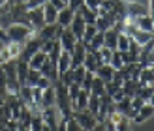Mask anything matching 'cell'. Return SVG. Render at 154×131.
Here are the masks:
<instances>
[{"label": "cell", "instance_id": "cell-44", "mask_svg": "<svg viewBox=\"0 0 154 131\" xmlns=\"http://www.w3.org/2000/svg\"><path fill=\"white\" fill-rule=\"evenodd\" d=\"M149 103H150V105H152V107H154V94H152V96H150V99H149Z\"/></svg>", "mask_w": 154, "mask_h": 131}, {"label": "cell", "instance_id": "cell-28", "mask_svg": "<svg viewBox=\"0 0 154 131\" xmlns=\"http://www.w3.org/2000/svg\"><path fill=\"white\" fill-rule=\"evenodd\" d=\"M98 34V28L94 26V25H87V28H85V32H83V36H81V40L79 41H83L85 45H88L90 43V40Z\"/></svg>", "mask_w": 154, "mask_h": 131}, {"label": "cell", "instance_id": "cell-27", "mask_svg": "<svg viewBox=\"0 0 154 131\" xmlns=\"http://www.w3.org/2000/svg\"><path fill=\"white\" fill-rule=\"evenodd\" d=\"M102 47H103V32H100V30H98V34L90 40V43L87 45V49L88 51H100Z\"/></svg>", "mask_w": 154, "mask_h": 131}, {"label": "cell", "instance_id": "cell-18", "mask_svg": "<svg viewBox=\"0 0 154 131\" xmlns=\"http://www.w3.org/2000/svg\"><path fill=\"white\" fill-rule=\"evenodd\" d=\"M88 96H90V92L85 90V88H81L79 96L75 97V101H72V109H73V111H83V109H87V105H88Z\"/></svg>", "mask_w": 154, "mask_h": 131}, {"label": "cell", "instance_id": "cell-9", "mask_svg": "<svg viewBox=\"0 0 154 131\" xmlns=\"http://www.w3.org/2000/svg\"><path fill=\"white\" fill-rule=\"evenodd\" d=\"M28 22L34 30H40L45 25V19H43V10L42 7H34V10H28Z\"/></svg>", "mask_w": 154, "mask_h": 131}, {"label": "cell", "instance_id": "cell-13", "mask_svg": "<svg viewBox=\"0 0 154 131\" xmlns=\"http://www.w3.org/2000/svg\"><path fill=\"white\" fill-rule=\"evenodd\" d=\"M72 30V32L81 40V36H83V32H85V28H87V22H85V19H83V15L79 13V11H75V15H73V21H72V25L68 26Z\"/></svg>", "mask_w": 154, "mask_h": 131}, {"label": "cell", "instance_id": "cell-1", "mask_svg": "<svg viewBox=\"0 0 154 131\" xmlns=\"http://www.w3.org/2000/svg\"><path fill=\"white\" fill-rule=\"evenodd\" d=\"M6 34H8V41L25 43L36 34V30L30 25H25V22H11L10 26H6Z\"/></svg>", "mask_w": 154, "mask_h": 131}, {"label": "cell", "instance_id": "cell-19", "mask_svg": "<svg viewBox=\"0 0 154 131\" xmlns=\"http://www.w3.org/2000/svg\"><path fill=\"white\" fill-rule=\"evenodd\" d=\"M49 60V56H47V52H43V51H38V52H34L32 56L28 58V67H32V69H40L45 62Z\"/></svg>", "mask_w": 154, "mask_h": 131}, {"label": "cell", "instance_id": "cell-14", "mask_svg": "<svg viewBox=\"0 0 154 131\" xmlns=\"http://www.w3.org/2000/svg\"><path fill=\"white\" fill-rule=\"evenodd\" d=\"M137 81H139L141 86H145V84L154 86V66H145V67H141L139 75H137Z\"/></svg>", "mask_w": 154, "mask_h": 131}, {"label": "cell", "instance_id": "cell-20", "mask_svg": "<svg viewBox=\"0 0 154 131\" xmlns=\"http://www.w3.org/2000/svg\"><path fill=\"white\" fill-rule=\"evenodd\" d=\"M134 22H135V26L139 28V30H147V32H154V21H152V17L147 13V15H141V17H137V19H134Z\"/></svg>", "mask_w": 154, "mask_h": 131}, {"label": "cell", "instance_id": "cell-46", "mask_svg": "<svg viewBox=\"0 0 154 131\" xmlns=\"http://www.w3.org/2000/svg\"><path fill=\"white\" fill-rule=\"evenodd\" d=\"M62 2H64V4H68V0H62Z\"/></svg>", "mask_w": 154, "mask_h": 131}, {"label": "cell", "instance_id": "cell-29", "mask_svg": "<svg viewBox=\"0 0 154 131\" xmlns=\"http://www.w3.org/2000/svg\"><path fill=\"white\" fill-rule=\"evenodd\" d=\"M109 66L113 67V69H122L126 64H124V60H122V55H120V51H117L115 49L113 51V55H111V62H109Z\"/></svg>", "mask_w": 154, "mask_h": 131}, {"label": "cell", "instance_id": "cell-30", "mask_svg": "<svg viewBox=\"0 0 154 131\" xmlns=\"http://www.w3.org/2000/svg\"><path fill=\"white\" fill-rule=\"evenodd\" d=\"M120 55H122V60H124V64L139 62V52H135V51H120Z\"/></svg>", "mask_w": 154, "mask_h": 131}, {"label": "cell", "instance_id": "cell-10", "mask_svg": "<svg viewBox=\"0 0 154 131\" xmlns=\"http://www.w3.org/2000/svg\"><path fill=\"white\" fill-rule=\"evenodd\" d=\"M152 114H154V107L147 101L141 109H137V112H135V116L132 118V122H134V124H143V122H147Z\"/></svg>", "mask_w": 154, "mask_h": 131}, {"label": "cell", "instance_id": "cell-8", "mask_svg": "<svg viewBox=\"0 0 154 131\" xmlns=\"http://www.w3.org/2000/svg\"><path fill=\"white\" fill-rule=\"evenodd\" d=\"M83 66L87 71H92V73H96V69L102 66V62H100V56H98V51H88L87 49V56H85L83 60Z\"/></svg>", "mask_w": 154, "mask_h": 131}, {"label": "cell", "instance_id": "cell-23", "mask_svg": "<svg viewBox=\"0 0 154 131\" xmlns=\"http://www.w3.org/2000/svg\"><path fill=\"white\" fill-rule=\"evenodd\" d=\"M105 92V81L100 79V77L94 73V79H92V84H90V94L94 96H102Z\"/></svg>", "mask_w": 154, "mask_h": 131}, {"label": "cell", "instance_id": "cell-35", "mask_svg": "<svg viewBox=\"0 0 154 131\" xmlns=\"http://www.w3.org/2000/svg\"><path fill=\"white\" fill-rule=\"evenodd\" d=\"M111 55H113V51L109 47H102L98 51V56H100V62L102 64H109L111 62Z\"/></svg>", "mask_w": 154, "mask_h": 131}, {"label": "cell", "instance_id": "cell-16", "mask_svg": "<svg viewBox=\"0 0 154 131\" xmlns=\"http://www.w3.org/2000/svg\"><path fill=\"white\" fill-rule=\"evenodd\" d=\"M119 30L117 28H109V30H105L103 32V47H109L111 51L117 49V40H119Z\"/></svg>", "mask_w": 154, "mask_h": 131}, {"label": "cell", "instance_id": "cell-31", "mask_svg": "<svg viewBox=\"0 0 154 131\" xmlns=\"http://www.w3.org/2000/svg\"><path fill=\"white\" fill-rule=\"evenodd\" d=\"M40 69H32V67H28V75H26V84L28 86H36V82L40 81Z\"/></svg>", "mask_w": 154, "mask_h": 131}, {"label": "cell", "instance_id": "cell-15", "mask_svg": "<svg viewBox=\"0 0 154 131\" xmlns=\"http://www.w3.org/2000/svg\"><path fill=\"white\" fill-rule=\"evenodd\" d=\"M53 105H57V88H55V84H51L49 88H45L43 96H42V109L53 107Z\"/></svg>", "mask_w": 154, "mask_h": 131}, {"label": "cell", "instance_id": "cell-25", "mask_svg": "<svg viewBox=\"0 0 154 131\" xmlns=\"http://www.w3.org/2000/svg\"><path fill=\"white\" fill-rule=\"evenodd\" d=\"M113 73H115V69H113L109 64H102V66H100V67L96 69V75L100 77V79H103L105 82L113 79Z\"/></svg>", "mask_w": 154, "mask_h": 131}, {"label": "cell", "instance_id": "cell-26", "mask_svg": "<svg viewBox=\"0 0 154 131\" xmlns=\"http://www.w3.org/2000/svg\"><path fill=\"white\" fill-rule=\"evenodd\" d=\"M79 13L83 15V19H85V22H87V25H94V22H96V17H98V13H96L94 10H90V7H87L85 4L81 6Z\"/></svg>", "mask_w": 154, "mask_h": 131}, {"label": "cell", "instance_id": "cell-38", "mask_svg": "<svg viewBox=\"0 0 154 131\" xmlns=\"http://www.w3.org/2000/svg\"><path fill=\"white\" fill-rule=\"evenodd\" d=\"M83 4H85V0H68V4H66V6H68V7H72L73 11H79Z\"/></svg>", "mask_w": 154, "mask_h": 131}, {"label": "cell", "instance_id": "cell-12", "mask_svg": "<svg viewBox=\"0 0 154 131\" xmlns=\"http://www.w3.org/2000/svg\"><path fill=\"white\" fill-rule=\"evenodd\" d=\"M57 67H58V77L66 73L68 69H72V55H70V51H60V56L57 60Z\"/></svg>", "mask_w": 154, "mask_h": 131}, {"label": "cell", "instance_id": "cell-5", "mask_svg": "<svg viewBox=\"0 0 154 131\" xmlns=\"http://www.w3.org/2000/svg\"><path fill=\"white\" fill-rule=\"evenodd\" d=\"M72 55V67H77V66H83V60L87 56V45L83 41H77L75 47L70 51Z\"/></svg>", "mask_w": 154, "mask_h": 131}, {"label": "cell", "instance_id": "cell-36", "mask_svg": "<svg viewBox=\"0 0 154 131\" xmlns=\"http://www.w3.org/2000/svg\"><path fill=\"white\" fill-rule=\"evenodd\" d=\"M92 79H94V73H92V71H87V73H85V77H83V81H81V88H85V90L90 92Z\"/></svg>", "mask_w": 154, "mask_h": 131}, {"label": "cell", "instance_id": "cell-43", "mask_svg": "<svg viewBox=\"0 0 154 131\" xmlns=\"http://www.w3.org/2000/svg\"><path fill=\"white\" fill-rule=\"evenodd\" d=\"M154 10V0H149V11Z\"/></svg>", "mask_w": 154, "mask_h": 131}, {"label": "cell", "instance_id": "cell-4", "mask_svg": "<svg viewBox=\"0 0 154 131\" xmlns=\"http://www.w3.org/2000/svg\"><path fill=\"white\" fill-rule=\"evenodd\" d=\"M149 13V7L143 6L139 2H132V0H126V17L128 19H137L141 17V15H147Z\"/></svg>", "mask_w": 154, "mask_h": 131}, {"label": "cell", "instance_id": "cell-37", "mask_svg": "<svg viewBox=\"0 0 154 131\" xmlns=\"http://www.w3.org/2000/svg\"><path fill=\"white\" fill-rule=\"evenodd\" d=\"M128 127H130V118L128 116H122L120 122L117 124V131H126Z\"/></svg>", "mask_w": 154, "mask_h": 131}, {"label": "cell", "instance_id": "cell-2", "mask_svg": "<svg viewBox=\"0 0 154 131\" xmlns=\"http://www.w3.org/2000/svg\"><path fill=\"white\" fill-rule=\"evenodd\" d=\"M72 116L77 120V124L81 126V129H94L96 126V116L92 114L88 109H83V111H73L72 112Z\"/></svg>", "mask_w": 154, "mask_h": 131}, {"label": "cell", "instance_id": "cell-17", "mask_svg": "<svg viewBox=\"0 0 154 131\" xmlns=\"http://www.w3.org/2000/svg\"><path fill=\"white\" fill-rule=\"evenodd\" d=\"M43 10V19H45V25H53V22H57V15H58V10L55 6H53L49 0L42 6Z\"/></svg>", "mask_w": 154, "mask_h": 131}, {"label": "cell", "instance_id": "cell-34", "mask_svg": "<svg viewBox=\"0 0 154 131\" xmlns=\"http://www.w3.org/2000/svg\"><path fill=\"white\" fill-rule=\"evenodd\" d=\"M128 45H130V36H126L124 32H120L119 40H117V51H128Z\"/></svg>", "mask_w": 154, "mask_h": 131}, {"label": "cell", "instance_id": "cell-11", "mask_svg": "<svg viewBox=\"0 0 154 131\" xmlns=\"http://www.w3.org/2000/svg\"><path fill=\"white\" fill-rule=\"evenodd\" d=\"M73 15H75V11L72 10V7L64 6L62 10L58 11V15H57V25H60L62 28H68L72 25V21H73Z\"/></svg>", "mask_w": 154, "mask_h": 131}, {"label": "cell", "instance_id": "cell-39", "mask_svg": "<svg viewBox=\"0 0 154 131\" xmlns=\"http://www.w3.org/2000/svg\"><path fill=\"white\" fill-rule=\"evenodd\" d=\"M51 84H53V82H51V79H47V77H43V75H42V77H40V81L36 82V86H40L42 90H45V88H49Z\"/></svg>", "mask_w": 154, "mask_h": 131}, {"label": "cell", "instance_id": "cell-45", "mask_svg": "<svg viewBox=\"0 0 154 131\" xmlns=\"http://www.w3.org/2000/svg\"><path fill=\"white\" fill-rule=\"evenodd\" d=\"M6 2H8V0H0V6H4Z\"/></svg>", "mask_w": 154, "mask_h": 131}, {"label": "cell", "instance_id": "cell-24", "mask_svg": "<svg viewBox=\"0 0 154 131\" xmlns=\"http://www.w3.org/2000/svg\"><path fill=\"white\" fill-rule=\"evenodd\" d=\"M26 75H28V62L17 60V81H19V84H26Z\"/></svg>", "mask_w": 154, "mask_h": 131}, {"label": "cell", "instance_id": "cell-40", "mask_svg": "<svg viewBox=\"0 0 154 131\" xmlns=\"http://www.w3.org/2000/svg\"><path fill=\"white\" fill-rule=\"evenodd\" d=\"M100 4H102V0H85V6H87V7H90V10H94L96 13H98V7H100Z\"/></svg>", "mask_w": 154, "mask_h": 131}, {"label": "cell", "instance_id": "cell-3", "mask_svg": "<svg viewBox=\"0 0 154 131\" xmlns=\"http://www.w3.org/2000/svg\"><path fill=\"white\" fill-rule=\"evenodd\" d=\"M58 116H60V111L57 105L42 109V118L45 122V126H47V129H53V131L58 129Z\"/></svg>", "mask_w": 154, "mask_h": 131}, {"label": "cell", "instance_id": "cell-41", "mask_svg": "<svg viewBox=\"0 0 154 131\" xmlns=\"http://www.w3.org/2000/svg\"><path fill=\"white\" fill-rule=\"evenodd\" d=\"M49 2H51L53 6H55V7H57V10H58V11H60V10H62V7L66 6V4L62 2V0H49Z\"/></svg>", "mask_w": 154, "mask_h": 131}, {"label": "cell", "instance_id": "cell-32", "mask_svg": "<svg viewBox=\"0 0 154 131\" xmlns=\"http://www.w3.org/2000/svg\"><path fill=\"white\" fill-rule=\"evenodd\" d=\"M66 90H68V97H70V101H75V97L79 96V92H81V84L79 82H72V84L66 86Z\"/></svg>", "mask_w": 154, "mask_h": 131}, {"label": "cell", "instance_id": "cell-22", "mask_svg": "<svg viewBox=\"0 0 154 131\" xmlns=\"http://www.w3.org/2000/svg\"><path fill=\"white\" fill-rule=\"evenodd\" d=\"M30 129H32V131H47V126H45V122L42 118V112H32Z\"/></svg>", "mask_w": 154, "mask_h": 131}, {"label": "cell", "instance_id": "cell-42", "mask_svg": "<svg viewBox=\"0 0 154 131\" xmlns=\"http://www.w3.org/2000/svg\"><path fill=\"white\" fill-rule=\"evenodd\" d=\"M0 41H8V34H6V28L0 26Z\"/></svg>", "mask_w": 154, "mask_h": 131}, {"label": "cell", "instance_id": "cell-6", "mask_svg": "<svg viewBox=\"0 0 154 131\" xmlns=\"http://www.w3.org/2000/svg\"><path fill=\"white\" fill-rule=\"evenodd\" d=\"M58 41H60V47H62L64 51H72L75 47V43L79 41V37H77L70 28H64L62 34L58 36Z\"/></svg>", "mask_w": 154, "mask_h": 131}, {"label": "cell", "instance_id": "cell-7", "mask_svg": "<svg viewBox=\"0 0 154 131\" xmlns=\"http://www.w3.org/2000/svg\"><path fill=\"white\" fill-rule=\"evenodd\" d=\"M115 22H117V17H115L113 13H100L96 17L94 26L100 30V32H105V30H109V28L115 26Z\"/></svg>", "mask_w": 154, "mask_h": 131}, {"label": "cell", "instance_id": "cell-33", "mask_svg": "<svg viewBox=\"0 0 154 131\" xmlns=\"http://www.w3.org/2000/svg\"><path fill=\"white\" fill-rule=\"evenodd\" d=\"M87 109H88L92 114H96V112L100 111V96H94V94L88 96V105H87Z\"/></svg>", "mask_w": 154, "mask_h": 131}, {"label": "cell", "instance_id": "cell-21", "mask_svg": "<svg viewBox=\"0 0 154 131\" xmlns=\"http://www.w3.org/2000/svg\"><path fill=\"white\" fill-rule=\"evenodd\" d=\"M152 37H154V32H147V30H139V28H135V32L132 34V40L137 41L141 47H143V45H147Z\"/></svg>", "mask_w": 154, "mask_h": 131}]
</instances>
